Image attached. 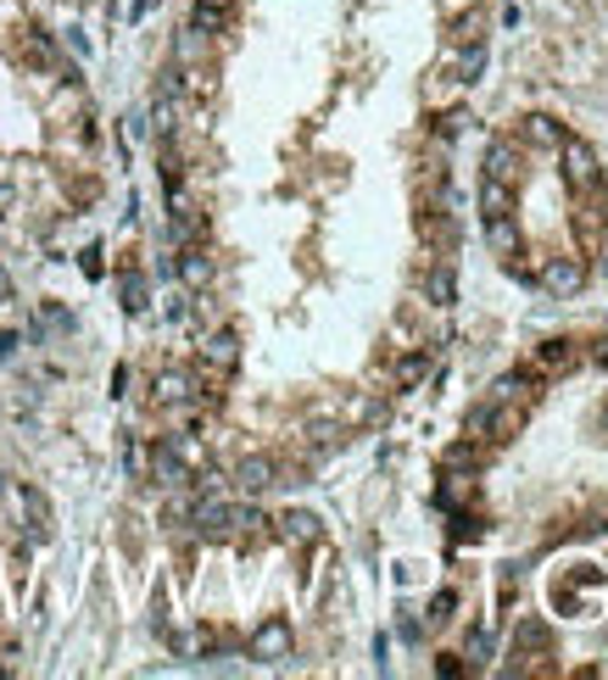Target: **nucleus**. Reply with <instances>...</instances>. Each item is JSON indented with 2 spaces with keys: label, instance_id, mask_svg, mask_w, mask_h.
<instances>
[{
  "label": "nucleus",
  "instance_id": "1",
  "mask_svg": "<svg viewBox=\"0 0 608 680\" xmlns=\"http://www.w3.org/2000/svg\"><path fill=\"white\" fill-rule=\"evenodd\" d=\"M564 185L575 190V196H597L602 190V167H597V151L586 145V140H569L564 134Z\"/></svg>",
  "mask_w": 608,
  "mask_h": 680
},
{
  "label": "nucleus",
  "instance_id": "2",
  "mask_svg": "<svg viewBox=\"0 0 608 680\" xmlns=\"http://www.w3.org/2000/svg\"><path fill=\"white\" fill-rule=\"evenodd\" d=\"M235 502L229 496H218V491H207V496H196L191 502V525L202 530V541H229L235 536Z\"/></svg>",
  "mask_w": 608,
  "mask_h": 680
},
{
  "label": "nucleus",
  "instance_id": "3",
  "mask_svg": "<svg viewBox=\"0 0 608 680\" xmlns=\"http://www.w3.org/2000/svg\"><path fill=\"white\" fill-rule=\"evenodd\" d=\"M145 469H151V480L162 485V491H185V485H196V474H191V463L173 452V441H156L151 452H145Z\"/></svg>",
  "mask_w": 608,
  "mask_h": 680
},
{
  "label": "nucleus",
  "instance_id": "4",
  "mask_svg": "<svg viewBox=\"0 0 608 680\" xmlns=\"http://www.w3.org/2000/svg\"><path fill=\"white\" fill-rule=\"evenodd\" d=\"M291 647H296V636H291L285 619H263L251 630V658L257 663H280V658H291Z\"/></svg>",
  "mask_w": 608,
  "mask_h": 680
},
{
  "label": "nucleus",
  "instance_id": "5",
  "mask_svg": "<svg viewBox=\"0 0 608 680\" xmlns=\"http://www.w3.org/2000/svg\"><path fill=\"white\" fill-rule=\"evenodd\" d=\"M235 363H240V334H235V329L207 334V347H202V369H207L213 380H224V374H235Z\"/></svg>",
  "mask_w": 608,
  "mask_h": 680
},
{
  "label": "nucleus",
  "instance_id": "6",
  "mask_svg": "<svg viewBox=\"0 0 608 680\" xmlns=\"http://www.w3.org/2000/svg\"><path fill=\"white\" fill-rule=\"evenodd\" d=\"M536 396H542V391H536V374H531V369H513V374H502V380L491 385V402H508V407H519V413H525Z\"/></svg>",
  "mask_w": 608,
  "mask_h": 680
},
{
  "label": "nucleus",
  "instance_id": "7",
  "mask_svg": "<svg viewBox=\"0 0 608 680\" xmlns=\"http://www.w3.org/2000/svg\"><path fill=\"white\" fill-rule=\"evenodd\" d=\"M580 285H586L580 257H553V263L542 268V290H547V296H575Z\"/></svg>",
  "mask_w": 608,
  "mask_h": 680
},
{
  "label": "nucleus",
  "instance_id": "8",
  "mask_svg": "<svg viewBox=\"0 0 608 680\" xmlns=\"http://www.w3.org/2000/svg\"><path fill=\"white\" fill-rule=\"evenodd\" d=\"M269 485H274V458L251 452V458L235 463V491H240V496H257V491H269Z\"/></svg>",
  "mask_w": 608,
  "mask_h": 680
},
{
  "label": "nucleus",
  "instance_id": "9",
  "mask_svg": "<svg viewBox=\"0 0 608 680\" xmlns=\"http://www.w3.org/2000/svg\"><path fill=\"white\" fill-rule=\"evenodd\" d=\"M553 647V630H547V619H536V614H525L513 625V658H542Z\"/></svg>",
  "mask_w": 608,
  "mask_h": 680
},
{
  "label": "nucleus",
  "instance_id": "10",
  "mask_svg": "<svg viewBox=\"0 0 608 680\" xmlns=\"http://www.w3.org/2000/svg\"><path fill=\"white\" fill-rule=\"evenodd\" d=\"M519 140H525L531 151H558L564 145V123L547 118V112H531L525 123H519Z\"/></svg>",
  "mask_w": 608,
  "mask_h": 680
},
{
  "label": "nucleus",
  "instance_id": "11",
  "mask_svg": "<svg viewBox=\"0 0 608 680\" xmlns=\"http://www.w3.org/2000/svg\"><path fill=\"white\" fill-rule=\"evenodd\" d=\"M280 536L291 547H318L324 525H318V514H307V507H291V514H280Z\"/></svg>",
  "mask_w": 608,
  "mask_h": 680
},
{
  "label": "nucleus",
  "instance_id": "12",
  "mask_svg": "<svg viewBox=\"0 0 608 680\" xmlns=\"http://www.w3.org/2000/svg\"><path fill=\"white\" fill-rule=\"evenodd\" d=\"M602 190L597 196H580V207H575V229H580V251H597L602 245Z\"/></svg>",
  "mask_w": 608,
  "mask_h": 680
},
{
  "label": "nucleus",
  "instance_id": "13",
  "mask_svg": "<svg viewBox=\"0 0 608 680\" xmlns=\"http://www.w3.org/2000/svg\"><path fill=\"white\" fill-rule=\"evenodd\" d=\"M486 179L519 185V151H513V140H491V151H486Z\"/></svg>",
  "mask_w": 608,
  "mask_h": 680
},
{
  "label": "nucleus",
  "instance_id": "14",
  "mask_svg": "<svg viewBox=\"0 0 608 680\" xmlns=\"http://www.w3.org/2000/svg\"><path fill=\"white\" fill-rule=\"evenodd\" d=\"M18 507H23V519H29V530L45 541L51 536V502L34 491V485H18Z\"/></svg>",
  "mask_w": 608,
  "mask_h": 680
},
{
  "label": "nucleus",
  "instance_id": "15",
  "mask_svg": "<svg viewBox=\"0 0 608 680\" xmlns=\"http://www.w3.org/2000/svg\"><path fill=\"white\" fill-rule=\"evenodd\" d=\"M162 407H185L196 396V380L191 374H156V391H151Z\"/></svg>",
  "mask_w": 608,
  "mask_h": 680
},
{
  "label": "nucleus",
  "instance_id": "16",
  "mask_svg": "<svg viewBox=\"0 0 608 680\" xmlns=\"http://www.w3.org/2000/svg\"><path fill=\"white\" fill-rule=\"evenodd\" d=\"M508 212H513V185L480 179V218H508Z\"/></svg>",
  "mask_w": 608,
  "mask_h": 680
},
{
  "label": "nucleus",
  "instance_id": "17",
  "mask_svg": "<svg viewBox=\"0 0 608 680\" xmlns=\"http://www.w3.org/2000/svg\"><path fill=\"white\" fill-rule=\"evenodd\" d=\"M486 245L497 251V257H513V251H519V223H513V212H508V218H486Z\"/></svg>",
  "mask_w": 608,
  "mask_h": 680
},
{
  "label": "nucleus",
  "instance_id": "18",
  "mask_svg": "<svg viewBox=\"0 0 608 680\" xmlns=\"http://www.w3.org/2000/svg\"><path fill=\"white\" fill-rule=\"evenodd\" d=\"M424 296L436 301V307H453V301H458V279H453V268H447V263H436V268L424 274Z\"/></svg>",
  "mask_w": 608,
  "mask_h": 680
},
{
  "label": "nucleus",
  "instance_id": "19",
  "mask_svg": "<svg viewBox=\"0 0 608 680\" xmlns=\"http://www.w3.org/2000/svg\"><path fill=\"white\" fill-rule=\"evenodd\" d=\"M536 369L542 374H569L575 369V347H569V340H547V347L536 352Z\"/></svg>",
  "mask_w": 608,
  "mask_h": 680
},
{
  "label": "nucleus",
  "instance_id": "20",
  "mask_svg": "<svg viewBox=\"0 0 608 680\" xmlns=\"http://www.w3.org/2000/svg\"><path fill=\"white\" fill-rule=\"evenodd\" d=\"M180 279H185L191 290H202V285L213 279V263H207V251H196V245H191V251H180Z\"/></svg>",
  "mask_w": 608,
  "mask_h": 680
},
{
  "label": "nucleus",
  "instance_id": "21",
  "mask_svg": "<svg viewBox=\"0 0 608 680\" xmlns=\"http://www.w3.org/2000/svg\"><path fill=\"white\" fill-rule=\"evenodd\" d=\"M229 519H235V536H240V541H263V536H269V519L257 514V507H235Z\"/></svg>",
  "mask_w": 608,
  "mask_h": 680
},
{
  "label": "nucleus",
  "instance_id": "22",
  "mask_svg": "<svg viewBox=\"0 0 608 680\" xmlns=\"http://www.w3.org/2000/svg\"><path fill=\"white\" fill-rule=\"evenodd\" d=\"M424 374H430V352H408V358L397 363V385H402V391H413Z\"/></svg>",
  "mask_w": 608,
  "mask_h": 680
},
{
  "label": "nucleus",
  "instance_id": "23",
  "mask_svg": "<svg viewBox=\"0 0 608 680\" xmlns=\"http://www.w3.org/2000/svg\"><path fill=\"white\" fill-rule=\"evenodd\" d=\"M23 45H29V56H34L40 67H56V45H51L40 29H23Z\"/></svg>",
  "mask_w": 608,
  "mask_h": 680
},
{
  "label": "nucleus",
  "instance_id": "24",
  "mask_svg": "<svg viewBox=\"0 0 608 680\" xmlns=\"http://www.w3.org/2000/svg\"><path fill=\"white\" fill-rule=\"evenodd\" d=\"M191 29H196V34H218V29H224V12H218V7H207V0H196Z\"/></svg>",
  "mask_w": 608,
  "mask_h": 680
},
{
  "label": "nucleus",
  "instance_id": "25",
  "mask_svg": "<svg viewBox=\"0 0 608 680\" xmlns=\"http://www.w3.org/2000/svg\"><path fill=\"white\" fill-rule=\"evenodd\" d=\"M464 647H469V663H486V658H491V630H486V625H475Z\"/></svg>",
  "mask_w": 608,
  "mask_h": 680
},
{
  "label": "nucleus",
  "instance_id": "26",
  "mask_svg": "<svg viewBox=\"0 0 608 680\" xmlns=\"http://www.w3.org/2000/svg\"><path fill=\"white\" fill-rule=\"evenodd\" d=\"M202 56H207V45H202V34L191 29V34H180V62H191V67H202Z\"/></svg>",
  "mask_w": 608,
  "mask_h": 680
},
{
  "label": "nucleus",
  "instance_id": "27",
  "mask_svg": "<svg viewBox=\"0 0 608 680\" xmlns=\"http://www.w3.org/2000/svg\"><path fill=\"white\" fill-rule=\"evenodd\" d=\"M453 608H458V597H453V591H442V597L430 603V625H447V619H453Z\"/></svg>",
  "mask_w": 608,
  "mask_h": 680
},
{
  "label": "nucleus",
  "instance_id": "28",
  "mask_svg": "<svg viewBox=\"0 0 608 680\" xmlns=\"http://www.w3.org/2000/svg\"><path fill=\"white\" fill-rule=\"evenodd\" d=\"M475 463H480L475 441H464V447H453V452H447V469H475Z\"/></svg>",
  "mask_w": 608,
  "mask_h": 680
},
{
  "label": "nucleus",
  "instance_id": "29",
  "mask_svg": "<svg viewBox=\"0 0 608 680\" xmlns=\"http://www.w3.org/2000/svg\"><path fill=\"white\" fill-rule=\"evenodd\" d=\"M123 307H129V312L145 307V285H140V279H123Z\"/></svg>",
  "mask_w": 608,
  "mask_h": 680
},
{
  "label": "nucleus",
  "instance_id": "30",
  "mask_svg": "<svg viewBox=\"0 0 608 680\" xmlns=\"http://www.w3.org/2000/svg\"><path fill=\"white\" fill-rule=\"evenodd\" d=\"M464 123H475V118H469V112H447V118H442V140L464 134Z\"/></svg>",
  "mask_w": 608,
  "mask_h": 680
},
{
  "label": "nucleus",
  "instance_id": "31",
  "mask_svg": "<svg viewBox=\"0 0 608 680\" xmlns=\"http://www.w3.org/2000/svg\"><path fill=\"white\" fill-rule=\"evenodd\" d=\"M0 301H12V274L0 268Z\"/></svg>",
  "mask_w": 608,
  "mask_h": 680
},
{
  "label": "nucleus",
  "instance_id": "32",
  "mask_svg": "<svg viewBox=\"0 0 608 680\" xmlns=\"http://www.w3.org/2000/svg\"><path fill=\"white\" fill-rule=\"evenodd\" d=\"M12 347H18V334H0V358H12Z\"/></svg>",
  "mask_w": 608,
  "mask_h": 680
},
{
  "label": "nucleus",
  "instance_id": "33",
  "mask_svg": "<svg viewBox=\"0 0 608 680\" xmlns=\"http://www.w3.org/2000/svg\"><path fill=\"white\" fill-rule=\"evenodd\" d=\"M7 207H12V185H7V179H0V212H7Z\"/></svg>",
  "mask_w": 608,
  "mask_h": 680
},
{
  "label": "nucleus",
  "instance_id": "34",
  "mask_svg": "<svg viewBox=\"0 0 608 680\" xmlns=\"http://www.w3.org/2000/svg\"><path fill=\"white\" fill-rule=\"evenodd\" d=\"M591 358H597V369H602V374H608V340H602V347H597V352H591Z\"/></svg>",
  "mask_w": 608,
  "mask_h": 680
},
{
  "label": "nucleus",
  "instance_id": "35",
  "mask_svg": "<svg viewBox=\"0 0 608 680\" xmlns=\"http://www.w3.org/2000/svg\"><path fill=\"white\" fill-rule=\"evenodd\" d=\"M207 7H218V12H229V7H235V0H207Z\"/></svg>",
  "mask_w": 608,
  "mask_h": 680
}]
</instances>
